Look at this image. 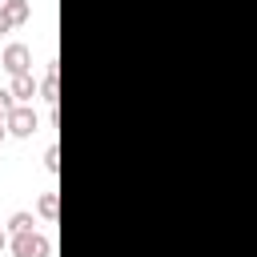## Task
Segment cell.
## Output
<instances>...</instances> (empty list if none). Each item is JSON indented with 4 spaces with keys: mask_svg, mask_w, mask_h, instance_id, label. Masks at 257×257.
<instances>
[{
    "mask_svg": "<svg viewBox=\"0 0 257 257\" xmlns=\"http://www.w3.org/2000/svg\"><path fill=\"white\" fill-rule=\"evenodd\" d=\"M12 253H16V257H48V253H52V241H48L44 233L28 229V233H16V237H12Z\"/></svg>",
    "mask_w": 257,
    "mask_h": 257,
    "instance_id": "1",
    "label": "cell"
},
{
    "mask_svg": "<svg viewBox=\"0 0 257 257\" xmlns=\"http://www.w3.org/2000/svg\"><path fill=\"white\" fill-rule=\"evenodd\" d=\"M36 128H40V116L32 112V104H16L8 112V133L12 137H32Z\"/></svg>",
    "mask_w": 257,
    "mask_h": 257,
    "instance_id": "2",
    "label": "cell"
},
{
    "mask_svg": "<svg viewBox=\"0 0 257 257\" xmlns=\"http://www.w3.org/2000/svg\"><path fill=\"white\" fill-rule=\"evenodd\" d=\"M28 64H32V52H28V44H8V48H4V68H8L12 76L28 72Z\"/></svg>",
    "mask_w": 257,
    "mask_h": 257,
    "instance_id": "3",
    "label": "cell"
},
{
    "mask_svg": "<svg viewBox=\"0 0 257 257\" xmlns=\"http://www.w3.org/2000/svg\"><path fill=\"white\" fill-rule=\"evenodd\" d=\"M36 92H40V84L32 80V72H20V76H12V96H16L20 104H28Z\"/></svg>",
    "mask_w": 257,
    "mask_h": 257,
    "instance_id": "4",
    "label": "cell"
},
{
    "mask_svg": "<svg viewBox=\"0 0 257 257\" xmlns=\"http://www.w3.org/2000/svg\"><path fill=\"white\" fill-rule=\"evenodd\" d=\"M4 12L12 16V24H24V20L32 16V8H28V0H4Z\"/></svg>",
    "mask_w": 257,
    "mask_h": 257,
    "instance_id": "5",
    "label": "cell"
},
{
    "mask_svg": "<svg viewBox=\"0 0 257 257\" xmlns=\"http://www.w3.org/2000/svg\"><path fill=\"white\" fill-rule=\"evenodd\" d=\"M40 96H44L48 104H56V60H48V76H44V84H40Z\"/></svg>",
    "mask_w": 257,
    "mask_h": 257,
    "instance_id": "6",
    "label": "cell"
},
{
    "mask_svg": "<svg viewBox=\"0 0 257 257\" xmlns=\"http://www.w3.org/2000/svg\"><path fill=\"white\" fill-rule=\"evenodd\" d=\"M8 229H12V237H16V233H28V229H32V213H12V217H8Z\"/></svg>",
    "mask_w": 257,
    "mask_h": 257,
    "instance_id": "7",
    "label": "cell"
},
{
    "mask_svg": "<svg viewBox=\"0 0 257 257\" xmlns=\"http://www.w3.org/2000/svg\"><path fill=\"white\" fill-rule=\"evenodd\" d=\"M40 217L56 221V193H40Z\"/></svg>",
    "mask_w": 257,
    "mask_h": 257,
    "instance_id": "8",
    "label": "cell"
},
{
    "mask_svg": "<svg viewBox=\"0 0 257 257\" xmlns=\"http://www.w3.org/2000/svg\"><path fill=\"white\" fill-rule=\"evenodd\" d=\"M16 104H20V100L12 96V88H0V120H8V112H12Z\"/></svg>",
    "mask_w": 257,
    "mask_h": 257,
    "instance_id": "9",
    "label": "cell"
},
{
    "mask_svg": "<svg viewBox=\"0 0 257 257\" xmlns=\"http://www.w3.org/2000/svg\"><path fill=\"white\" fill-rule=\"evenodd\" d=\"M44 169H48V173H60V149H56V145H48V153H44Z\"/></svg>",
    "mask_w": 257,
    "mask_h": 257,
    "instance_id": "10",
    "label": "cell"
},
{
    "mask_svg": "<svg viewBox=\"0 0 257 257\" xmlns=\"http://www.w3.org/2000/svg\"><path fill=\"white\" fill-rule=\"evenodd\" d=\"M12 28H16V24H12V16H8V12H4V4H0V36H4V32H12Z\"/></svg>",
    "mask_w": 257,
    "mask_h": 257,
    "instance_id": "11",
    "label": "cell"
},
{
    "mask_svg": "<svg viewBox=\"0 0 257 257\" xmlns=\"http://www.w3.org/2000/svg\"><path fill=\"white\" fill-rule=\"evenodd\" d=\"M8 141V120H0V145Z\"/></svg>",
    "mask_w": 257,
    "mask_h": 257,
    "instance_id": "12",
    "label": "cell"
},
{
    "mask_svg": "<svg viewBox=\"0 0 257 257\" xmlns=\"http://www.w3.org/2000/svg\"><path fill=\"white\" fill-rule=\"evenodd\" d=\"M4 245H8V233H4V229H0V249H4Z\"/></svg>",
    "mask_w": 257,
    "mask_h": 257,
    "instance_id": "13",
    "label": "cell"
}]
</instances>
